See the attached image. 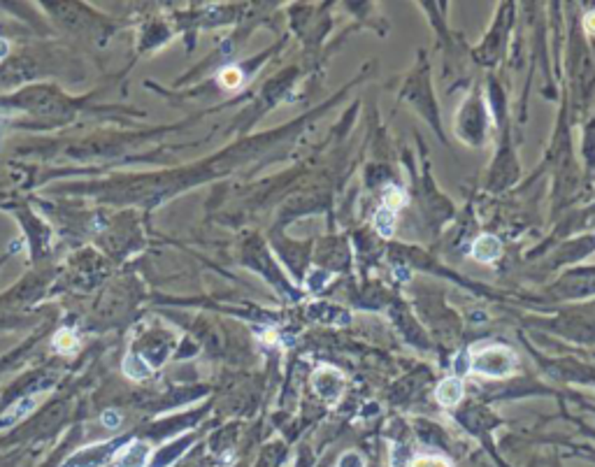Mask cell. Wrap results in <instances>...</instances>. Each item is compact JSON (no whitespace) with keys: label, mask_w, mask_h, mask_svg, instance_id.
I'll return each instance as SVG.
<instances>
[{"label":"cell","mask_w":595,"mask_h":467,"mask_svg":"<svg viewBox=\"0 0 595 467\" xmlns=\"http://www.w3.org/2000/svg\"><path fill=\"white\" fill-rule=\"evenodd\" d=\"M519 358L517 354L507 347H486L472 351V370L484 377H510L511 372L517 370Z\"/></svg>","instance_id":"1"},{"label":"cell","mask_w":595,"mask_h":467,"mask_svg":"<svg viewBox=\"0 0 595 467\" xmlns=\"http://www.w3.org/2000/svg\"><path fill=\"white\" fill-rule=\"evenodd\" d=\"M403 205H405V193L400 191L398 186H386L382 210L374 214V228H377V233H382L384 238H391L393 230H396V214Z\"/></svg>","instance_id":"2"},{"label":"cell","mask_w":595,"mask_h":467,"mask_svg":"<svg viewBox=\"0 0 595 467\" xmlns=\"http://www.w3.org/2000/svg\"><path fill=\"white\" fill-rule=\"evenodd\" d=\"M121 447L117 442H102L96 447H86L79 454H75L63 467H102L117 455Z\"/></svg>","instance_id":"3"},{"label":"cell","mask_w":595,"mask_h":467,"mask_svg":"<svg viewBox=\"0 0 595 467\" xmlns=\"http://www.w3.org/2000/svg\"><path fill=\"white\" fill-rule=\"evenodd\" d=\"M149 444L131 442L121 447L115 455V467H147L149 463Z\"/></svg>","instance_id":"4"},{"label":"cell","mask_w":595,"mask_h":467,"mask_svg":"<svg viewBox=\"0 0 595 467\" xmlns=\"http://www.w3.org/2000/svg\"><path fill=\"white\" fill-rule=\"evenodd\" d=\"M465 389H463V379L461 377H446L442 379V383L435 391V398H438L439 405L445 407H456L458 402L463 400Z\"/></svg>","instance_id":"5"},{"label":"cell","mask_w":595,"mask_h":467,"mask_svg":"<svg viewBox=\"0 0 595 467\" xmlns=\"http://www.w3.org/2000/svg\"><path fill=\"white\" fill-rule=\"evenodd\" d=\"M500 252H503V245L495 238H491V235H481L479 240L475 242V246H472V256L479 263H494L495 258L500 256Z\"/></svg>","instance_id":"6"},{"label":"cell","mask_w":595,"mask_h":467,"mask_svg":"<svg viewBox=\"0 0 595 467\" xmlns=\"http://www.w3.org/2000/svg\"><path fill=\"white\" fill-rule=\"evenodd\" d=\"M36 407H37L36 398H24V400L14 402L12 407L7 409V412L0 416V425H12V423H19V421H24Z\"/></svg>","instance_id":"7"},{"label":"cell","mask_w":595,"mask_h":467,"mask_svg":"<svg viewBox=\"0 0 595 467\" xmlns=\"http://www.w3.org/2000/svg\"><path fill=\"white\" fill-rule=\"evenodd\" d=\"M54 347L59 349L60 354H75L79 347L77 337H75L73 330H60V333H56L54 337Z\"/></svg>","instance_id":"8"},{"label":"cell","mask_w":595,"mask_h":467,"mask_svg":"<svg viewBox=\"0 0 595 467\" xmlns=\"http://www.w3.org/2000/svg\"><path fill=\"white\" fill-rule=\"evenodd\" d=\"M219 82H221L226 89H237L242 85V72L237 68H226V70L219 75Z\"/></svg>","instance_id":"9"},{"label":"cell","mask_w":595,"mask_h":467,"mask_svg":"<svg viewBox=\"0 0 595 467\" xmlns=\"http://www.w3.org/2000/svg\"><path fill=\"white\" fill-rule=\"evenodd\" d=\"M412 467H451V463L439 455H419L412 461Z\"/></svg>","instance_id":"10"},{"label":"cell","mask_w":595,"mask_h":467,"mask_svg":"<svg viewBox=\"0 0 595 467\" xmlns=\"http://www.w3.org/2000/svg\"><path fill=\"white\" fill-rule=\"evenodd\" d=\"M102 423L108 428H119V412H105L102 414Z\"/></svg>","instance_id":"11"},{"label":"cell","mask_w":595,"mask_h":467,"mask_svg":"<svg viewBox=\"0 0 595 467\" xmlns=\"http://www.w3.org/2000/svg\"><path fill=\"white\" fill-rule=\"evenodd\" d=\"M583 26H586V30H589V33H595V12L586 14V21H583Z\"/></svg>","instance_id":"12"}]
</instances>
